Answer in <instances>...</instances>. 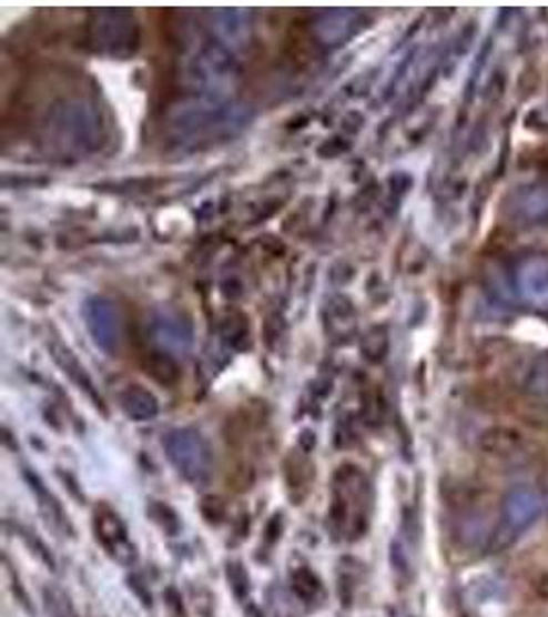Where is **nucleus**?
<instances>
[{
  "mask_svg": "<svg viewBox=\"0 0 548 617\" xmlns=\"http://www.w3.org/2000/svg\"><path fill=\"white\" fill-rule=\"evenodd\" d=\"M528 392L536 397H545L548 399V354L542 356L530 371L528 375Z\"/></svg>",
  "mask_w": 548,
  "mask_h": 617,
  "instance_id": "9d476101",
  "label": "nucleus"
},
{
  "mask_svg": "<svg viewBox=\"0 0 548 617\" xmlns=\"http://www.w3.org/2000/svg\"><path fill=\"white\" fill-rule=\"evenodd\" d=\"M89 43L95 52L103 54H128L134 52L138 29L134 17L124 11H101L89 21Z\"/></svg>",
  "mask_w": 548,
  "mask_h": 617,
  "instance_id": "20e7f679",
  "label": "nucleus"
},
{
  "mask_svg": "<svg viewBox=\"0 0 548 617\" xmlns=\"http://www.w3.org/2000/svg\"><path fill=\"white\" fill-rule=\"evenodd\" d=\"M509 214L520 225H548V188H524L509 200Z\"/></svg>",
  "mask_w": 548,
  "mask_h": 617,
  "instance_id": "423d86ee",
  "label": "nucleus"
},
{
  "mask_svg": "<svg viewBox=\"0 0 548 617\" xmlns=\"http://www.w3.org/2000/svg\"><path fill=\"white\" fill-rule=\"evenodd\" d=\"M292 583H294V590L301 595L302 599H315L318 590H321L318 578L306 568H301L298 573H294Z\"/></svg>",
  "mask_w": 548,
  "mask_h": 617,
  "instance_id": "9b49d317",
  "label": "nucleus"
},
{
  "mask_svg": "<svg viewBox=\"0 0 548 617\" xmlns=\"http://www.w3.org/2000/svg\"><path fill=\"white\" fill-rule=\"evenodd\" d=\"M371 510L368 477L356 465H342L331 486L329 520L333 532L345 539L362 537L368 529Z\"/></svg>",
  "mask_w": 548,
  "mask_h": 617,
  "instance_id": "f257e3e1",
  "label": "nucleus"
},
{
  "mask_svg": "<svg viewBox=\"0 0 548 617\" xmlns=\"http://www.w3.org/2000/svg\"><path fill=\"white\" fill-rule=\"evenodd\" d=\"M516 289L528 307L548 313V255L535 253L516 267Z\"/></svg>",
  "mask_w": 548,
  "mask_h": 617,
  "instance_id": "39448f33",
  "label": "nucleus"
},
{
  "mask_svg": "<svg viewBox=\"0 0 548 617\" xmlns=\"http://www.w3.org/2000/svg\"><path fill=\"white\" fill-rule=\"evenodd\" d=\"M165 449L169 459L187 482L195 486L210 482L214 472V455L200 433L190 428L175 431L166 436Z\"/></svg>",
  "mask_w": 548,
  "mask_h": 617,
  "instance_id": "7ed1b4c3",
  "label": "nucleus"
},
{
  "mask_svg": "<svg viewBox=\"0 0 548 617\" xmlns=\"http://www.w3.org/2000/svg\"><path fill=\"white\" fill-rule=\"evenodd\" d=\"M146 373H151L154 380L165 385H173L179 380V366L175 365V361L163 354H156L151 356V361H146Z\"/></svg>",
  "mask_w": 548,
  "mask_h": 617,
  "instance_id": "1a4fd4ad",
  "label": "nucleus"
},
{
  "mask_svg": "<svg viewBox=\"0 0 548 617\" xmlns=\"http://www.w3.org/2000/svg\"><path fill=\"white\" fill-rule=\"evenodd\" d=\"M120 402L125 409L128 416H132L134 421L146 422L152 421L159 414V402L151 392L142 390L140 385L128 387L122 395Z\"/></svg>",
  "mask_w": 548,
  "mask_h": 617,
  "instance_id": "6e6552de",
  "label": "nucleus"
},
{
  "mask_svg": "<svg viewBox=\"0 0 548 617\" xmlns=\"http://www.w3.org/2000/svg\"><path fill=\"white\" fill-rule=\"evenodd\" d=\"M95 532L101 544L108 547L113 556H118L122 560L132 558V546L128 542L125 525L115 513H111L110 508L97 510Z\"/></svg>",
  "mask_w": 548,
  "mask_h": 617,
  "instance_id": "0eeeda50",
  "label": "nucleus"
},
{
  "mask_svg": "<svg viewBox=\"0 0 548 617\" xmlns=\"http://www.w3.org/2000/svg\"><path fill=\"white\" fill-rule=\"evenodd\" d=\"M545 510V498L540 490L532 486H520L507 494L501 505L499 525L494 535L495 549L509 547L516 539H520L530 527H535Z\"/></svg>",
  "mask_w": 548,
  "mask_h": 617,
  "instance_id": "f03ea898",
  "label": "nucleus"
}]
</instances>
